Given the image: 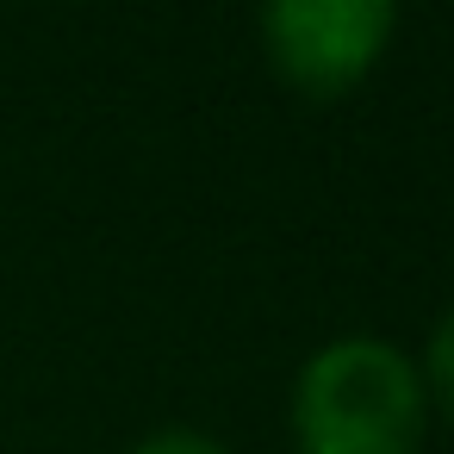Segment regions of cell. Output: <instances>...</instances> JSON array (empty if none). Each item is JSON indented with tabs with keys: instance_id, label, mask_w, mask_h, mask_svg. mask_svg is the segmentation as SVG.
<instances>
[{
	"instance_id": "1",
	"label": "cell",
	"mask_w": 454,
	"mask_h": 454,
	"mask_svg": "<svg viewBox=\"0 0 454 454\" xmlns=\"http://www.w3.org/2000/svg\"><path fill=\"white\" fill-rule=\"evenodd\" d=\"M423 423V367L386 336H336L293 380L299 454H417Z\"/></svg>"
},
{
	"instance_id": "2",
	"label": "cell",
	"mask_w": 454,
	"mask_h": 454,
	"mask_svg": "<svg viewBox=\"0 0 454 454\" xmlns=\"http://www.w3.org/2000/svg\"><path fill=\"white\" fill-rule=\"evenodd\" d=\"M398 26V0H262V44L286 88L342 100L373 75Z\"/></svg>"
},
{
	"instance_id": "3",
	"label": "cell",
	"mask_w": 454,
	"mask_h": 454,
	"mask_svg": "<svg viewBox=\"0 0 454 454\" xmlns=\"http://www.w3.org/2000/svg\"><path fill=\"white\" fill-rule=\"evenodd\" d=\"M423 392H429V404H435V411L448 417V429H454V305L442 311V324H435V336H429Z\"/></svg>"
},
{
	"instance_id": "4",
	"label": "cell",
	"mask_w": 454,
	"mask_h": 454,
	"mask_svg": "<svg viewBox=\"0 0 454 454\" xmlns=\"http://www.w3.org/2000/svg\"><path fill=\"white\" fill-rule=\"evenodd\" d=\"M131 454H231V448L212 442L206 429H156V435H144Z\"/></svg>"
}]
</instances>
